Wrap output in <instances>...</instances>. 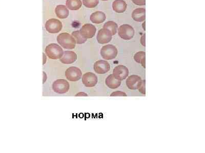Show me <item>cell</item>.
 <instances>
[{"mask_svg": "<svg viewBox=\"0 0 205 153\" xmlns=\"http://www.w3.org/2000/svg\"><path fill=\"white\" fill-rule=\"evenodd\" d=\"M56 40L58 44L65 49H73L76 45V41L74 37L67 33H62L59 34Z\"/></svg>", "mask_w": 205, "mask_h": 153, "instance_id": "1", "label": "cell"}, {"mask_svg": "<svg viewBox=\"0 0 205 153\" xmlns=\"http://www.w3.org/2000/svg\"><path fill=\"white\" fill-rule=\"evenodd\" d=\"M45 51L48 57L51 59H60L64 54L62 48L56 43L49 44L46 47Z\"/></svg>", "mask_w": 205, "mask_h": 153, "instance_id": "2", "label": "cell"}, {"mask_svg": "<svg viewBox=\"0 0 205 153\" xmlns=\"http://www.w3.org/2000/svg\"><path fill=\"white\" fill-rule=\"evenodd\" d=\"M100 53L103 59L109 60L116 58L118 51L115 46L112 45H107L101 48Z\"/></svg>", "mask_w": 205, "mask_h": 153, "instance_id": "3", "label": "cell"}, {"mask_svg": "<svg viewBox=\"0 0 205 153\" xmlns=\"http://www.w3.org/2000/svg\"><path fill=\"white\" fill-rule=\"evenodd\" d=\"M135 31L132 27L128 24L121 25L118 29L119 36L124 40H130L133 37Z\"/></svg>", "mask_w": 205, "mask_h": 153, "instance_id": "4", "label": "cell"}, {"mask_svg": "<svg viewBox=\"0 0 205 153\" xmlns=\"http://www.w3.org/2000/svg\"><path fill=\"white\" fill-rule=\"evenodd\" d=\"M62 24L58 19H51L48 20L45 24L46 31L49 33L56 34L60 32L62 29Z\"/></svg>", "mask_w": 205, "mask_h": 153, "instance_id": "5", "label": "cell"}, {"mask_svg": "<svg viewBox=\"0 0 205 153\" xmlns=\"http://www.w3.org/2000/svg\"><path fill=\"white\" fill-rule=\"evenodd\" d=\"M52 89L56 93L64 94L69 89V84L65 79H58L52 84Z\"/></svg>", "mask_w": 205, "mask_h": 153, "instance_id": "6", "label": "cell"}, {"mask_svg": "<svg viewBox=\"0 0 205 153\" xmlns=\"http://www.w3.org/2000/svg\"><path fill=\"white\" fill-rule=\"evenodd\" d=\"M82 71L77 67H71L66 71V77L70 81H77L82 78Z\"/></svg>", "mask_w": 205, "mask_h": 153, "instance_id": "7", "label": "cell"}, {"mask_svg": "<svg viewBox=\"0 0 205 153\" xmlns=\"http://www.w3.org/2000/svg\"><path fill=\"white\" fill-rule=\"evenodd\" d=\"M112 34L110 30L107 29H101L99 30L97 34V42L100 44L108 43L112 39Z\"/></svg>", "mask_w": 205, "mask_h": 153, "instance_id": "8", "label": "cell"}, {"mask_svg": "<svg viewBox=\"0 0 205 153\" xmlns=\"http://www.w3.org/2000/svg\"><path fill=\"white\" fill-rule=\"evenodd\" d=\"M98 81L97 77L95 75L88 72L85 73L82 76V82L87 87H92L96 85Z\"/></svg>", "mask_w": 205, "mask_h": 153, "instance_id": "9", "label": "cell"}, {"mask_svg": "<svg viewBox=\"0 0 205 153\" xmlns=\"http://www.w3.org/2000/svg\"><path fill=\"white\" fill-rule=\"evenodd\" d=\"M97 29L94 25L90 24H85L80 29L81 35L84 38H91L95 35Z\"/></svg>", "mask_w": 205, "mask_h": 153, "instance_id": "10", "label": "cell"}, {"mask_svg": "<svg viewBox=\"0 0 205 153\" xmlns=\"http://www.w3.org/2000/svg\"><path fill=\"white\" fill-rule=\"evenodd\" d=\"M93 69L98 74H105L110 71V65L106 60H99L94 63Z\"/></svg>", "mask_w": 205, "mask_h": 153, "instance_id": "11", "label": "cell"}, {"mask_svg": "<svg viewBox=\"0 0 205 153\" xmlns=\"http://www.w3.org/2000/svg\"><path fill=\"white\" fill-rule=\"evenodd\" d=\"M113 75L116 79L120 81L126 79L129 75L128 68L123 65H119L114 69Z\"/></svg>", "mask_w": 205, "mask_h": 153, "instance_id": "12", "label": "cell"}, {"mask_svg": "<svg viewBox=\"0 0 205 153\" xmlns=\"http://www.w3.org/2000/svg\"><path fill=\"white\" fill-rule=\"evenodd\" d=\"M141 78L137 75H131L126 80V85L131 90L138 89L142 82Z\"/></svg>", "mask_w": 205, "mask_h": 153, "instance_id": "13", "label": "cell"}, {"mask_svg": "<svg viewBox=\"0 0 205 153\" xmlns=\"http://www.w3.org/2000/svg\"><path fill=\"white\" fill-rule=\"evenodd\" d=\"M77 59V55L76 53L70 51L64 52L62 57L60 58V61L65 65L72 64Z\"/></svg>", "mask_w": 205, "mask_h": 153, "instance_id": "14", "label": "cell"}, {"mask_svg": "<svg viewBox=\"0 0 205 153\" xmlns=\"http://www.w3.org/2000/svg\"><path fill=\"white\" fill-rule=\"evenodd\" d=\"M56 15L60 19H66L69 15V11L67 7L63 5H58L55 9Z\"/></svg>", "mask_w": 205, "mask_h": 153, "instance_id": "15", "label": "cell"}, {"mask_svg": "<svg viewBox=\"0 0 205 153\" xmlns=\"http://www.w3.org/2000/svg\"><path fill=\"white\" fill-rule=\"evenodd\" d=\"M106 15L101 11H96L92 14L90 17V19L94 24H101L105 21Z\"/></svg>", "mask_w": 205, "mask_h": 153, "instance_id": "16", "label": "cell"}, {"mask_svg": "<svg viewBox=\"0 0 205 153\" xmlns=\"http://www.w3.org/2000/svg\"><path fill=\"white\" fill-rule=\"evenodd\" d=\"M105 83L109 88L116 89L118 88L121 85V81L116 79L114 75H110L106 79Z\"/></svg>", "mask_w": 205, "mask_h": 153, "instance_id": "17", "label": "cell"}, {"mask_svg": "<svg viewBox=\"0 0 205 153\" xmlns=\"http://www.w3.org/2000/svg\"><path fill=\"white\" fill-rule=\"evenodd\" d=\"M132 17L136 22H143L146 19V10L142 8L136 9L133 11Z\"/></svg>", "mask_w": 205, "mask_h": 153, "instance_id": "18", "label": "cell"}, {"mask_svg": "<svg viewBox=\"0 0 205 153\" xmlns=\"http://www.w3.org/2000/svg\"><path fill=\"white\" fill-rule=\"evenodd\" d=\"M112 8L117 13H123L127 8V4L123 0H116L112 3Z\"/></svg>", "mask_w": 205, "mask_h": 153, "instance_id": "19", "label": "cell"}, {"mask_svg": "<svg viewBox=\"0 0 205 153\" xmlns=\"http://www.w3.org/2000/svg\"><path fill=\"white\" fill-rule=\"evenodd\" d=\"M66 5L69 9L77 10L82 7V1L81 0H66Z\"/></svg>", "mask_w": 205, "mask_h": 153, "instance_id": "20", "label": "cell"}, {"mask_svg": "<svg viewBox=\"0 0 205 153\" xmlns=\"http://www.w3.org/2000/svg\"><path fill=\"white\" fill-rule=\"evenodd\" d=\"M104 29H108L111 32L112 35H114L117 32V29H118V25L113 21H109L104 24L103 26Z\"/></svg>", "mask_w": 205, "mask_h": 153, "instance_id": "21", "label": "cell"}, {"mask_svg": "<svg viewBox=\"0 0 205 153\" xmlns=\"http://www.w3.org/2000/svg\"><path fill=\"white\" fill-rule=\"evenodd\" d=\"M72 36L75 38L76 43L77 44H83L86 42L87 39L85 38L81 35L80 31H73L72 33Z\"/></svg>", "mask_w": 205, "mask_h": 153, "instance_id": "22", "label": "cell"}, {"mask_svg": "<svg viewBox=\"0 0 205 153\" xmlns=\"http://www.w3.org/2000/svg\"><path fill=\"white\" fill-rule=\"evenodd\" d=\"M99 0H83V4L89 8L95 7L99 4Z\"/></svg>", "mask_w": 205, "mask_h": 153, "instance_id": "23", "label": "cell"}, {"mask_svg": "<svg viewBox=\"0 0 205 153\" xmlns=\"http://www.w3.org/2000/svg\"><path fill=\"white\" fill-rule=\"evenodd\" d=\"M145 55L146 54L145 52H142V51L138 52V53H136L134 56V59L138 63H140L142 60L144 58H145Z\"/></svg>", "mask_w": 205, "mask_h": 153, "instance_id": "24", "label": "cell"}, {"mask_svg": "<svg viewBox=\"0 0 205 153\" xmlns=\"http://www.w3.org/2000/svg\"><path fill=\"white\" fill-rule=\"evenodd\" d=\"M146 86V81H145V80H142L141 83H140V86L138 87V90L140 93H142L143 94H145V93H146V89H145L146 86Z\"/></svg>", "mask_w": 205, "mask_h": 153, "instance_id": "25", "label": "cell"}, {"mask_svg": "<svg viewBox=\"0 0 205 153\" xmlns=\"http://www.w3.org/2000/svg\"><path fill=\"white\" fill-rule=\"evenodd\" d=\"M111 96H126L127 94L123 91H117L111 93Z\"/></svg>", "mask_w": 205, "mask_h": 153, "instance_id": "26", "label": "cell"}, {"mask_svg": "<svg viewBox=\"0 0 205 153\" xmlns=\"http://www.w3.org/2000/svg\"><path fill=\"white\" fill-rule=\"evenodd\" d=\"M133 2L138 6H144L146 4L145 0H132Z\"/></svg>", "mask_w": 205, "mask_h": 153, "instance_id": "27", "label": "cell"}, {"mask_svg": "<svg viewBox=\"0 0 205 153\" xmlns=\"http://www.w3.org/2000/svg\"><path fill=\"white\" fill-rule=\"evenodd\" d=\"M145 34H144V35H142L140 39V43H142V46L144 47H145Z\"/></svg>", "mask_w": 205, "mask_h": 153, "instance_id": "28", "label": "cell"}, {"mask_svg": "<svg viewBox=\"0 0 205 153\" xmlns=\"http://www.w3.org/2000/svg\"><path fill=\"white\" fill-rule=\"evenodd\" d=\"M87 96L88 95H87V93H85L84 92H79L75 95V96Z\"/></svg>", "mask_w": 205, "mask_h": 153, "instance_id": "29", "label": "cell"}, {"mask_svg": "<svg viewBox=\"0 0 205 153\" xmlns=\"http://www.w3.org/2000/svg\"><path fill=\"white\" fill-rule=\"evenodd\" d=\"M43 65H44L45 63H46V59H47V57H46V55L44 54V53H43Z\"/></svg>", "mask_w": 205, "mask_h": 153, "instance_id": "30", "label": "cell"}, {"mask_svg": "<svg viewBox=\"0 0 205 153\" xmlns=\"http://www.w3.org/2000/svg\"><path fill=\"white\" fill-rule=\"evenodd\" d=\"M101 1H108V0H101Z\"/></svg>", "mask_w": 205, "mask_h": 153, "instance_id": "31", "label": "cell"}]
</instances>
